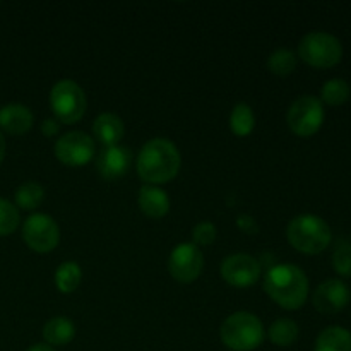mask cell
I'll return each instance as SVG.
<instances>
[{"instance_id":"cell-29","label":"cell","mask_w":351,"mask_h":351,"mask_svg":"<svg viewBox=\"0 0 351 351\" xmlns=\"http://www.w3.org/2000/svg\"><path fill=\"white\" fill-rule=\"evenodd\" d=\"M41 132L47 137H55L58 132H60V122L55 119H47L41 123Z\"/></svg>"},{"instance_id":"cell-13","label":"cell","mask_w":351,"mask_h":351,"mask_svg":"<svg viewBox=\"0 0 351 351\" xmlns=\"http://www.w3.org/2000/svg\"><path fill=\"white\" fill-rule=\"evenodd\" d=\"M130 165H132V154L129 147L120 146V144L105 147L96 158V170L101 175V178L110 182L125 177Z\"/></svg>"},{"instance_id":"cell-18","label":"cell","mask_w":351,"mask_h":351,"mask_svg":"<svg viewBox=\"0 0 351 351\" xmlns=\"http://www.w3.org/2000/svg\"><path fill=\"white\" fill-rule=\"evenodd\" d=\"M314 351H351V332L341 326H329L315 339Z\"/></svg>"},{"instance_id":"cell-15","label":"cell","mask_w":351,"mask_h":351,"mask_svg":"<svg viewBox=\"0 0 351 351\" xmlns=\"http://www.w3.org/2000/svg\"><path fill=\"white\" fill-rule=\"evenodd\" d=\"M137 204L141 211L153 219H161L170 211V197L163 189L158 185H144L141 187L139 195H137Z\"/></svg>"},{"instance_id":"cell-22","label":"cell","mask_w":351,"mask_h":351,"mask_svg":"<svg viewBox=\"0 0 351 351\" xmlns=\"http://www.w3.org/2000/svg\"><path fill=\"white\" fill-rule=\"evenodd\" d=\"M14 199H16V204L21 209H24V211H33V209H36L43 202L45 189L38 182H26V184L17 187Z\"/></svg>"},{"instance_id":"cell-30","label":"cell","mask_w":351,"mask_h":351,"mask_svg":"<svg viewBox=\"0 0 351 351\" xmlns=\"http://www.w3.org/2000/svg\"><path fill=\"white\" fill-rule=\"evenodd\" d=\"M27 351H55L51 346L45 345V343H38V345H33Z\"/></svg>"},{"instance_id":"cell-4","label":"cell","mask_w":351,"mask_h":351,"mask_svg":"<svg viewBox=\"0 0 351 351\" xmlns=\"http://www.w3.org/2000/svg\"><path fill=\"white\" fill-rule=\"evenodd\" d=\"M223 345L232 351H252L264 341V326L250 312H235L225 319L219 329Z\"/></svg>"},{"instance_id":"cell-27","label":"cell","mask_w":351,"mask_h":351,"mask_svg":"<svg viewBox=\"0 0 351 351\" xmlns=\"http://www.w3.org/2000/svg\"><path fill=\"white\" fill-rule=\"evenodd\" d=\"M218 230L211 221H201L194 226L192 230V239H194V245L197 247H208L216 240Z\"/></svg>"},{"instance_id":"cell-11","label":"cell","mask_w":351,"mask_h":351,"mask_svg":"<svg viewBox=\"0 0 351 351\" xmlns=\"http://www.w3.org/2000/svg\"><path fill=\"white\" fill-rule=\"evenodd\" d=\"M221 278L233 288H249L261 278V264L249 254H233L221 263Z\"/></svg>"},{"instance_id":"cell-12","label":"cell","mask_w":351,"mask_h":351,"mask_svg":"<svg viewBox=\"0 0 351 351\" xmlns=\"http://www.w3.org/2000/svg\"><path fill=\"white\" fill-rule=\"evenodd\" d=\"M351 300L348 285L341 280H328L319 285L312 295V304L315 311L324 315H332L341 312Z\"/></svg>"},{"instance_id":"cell-1","label":"cell","mask_w":351,"mask_h":351,"mask_svg":"<svg viewBox=\"0 0 351 351\" xmlns=\"http://www.w3.org/2000/svg\"><path fill=\"white\" fill-rule=\"evenodd\" d=\"M180 151L171 141L154 137L141 147L136 160V170L147 185H163L173 180L180 171Z\"/></svg>"},{"instance_id":"cell-14","label":"cell","mask_w":351,"mask_h":351,"mask_svg":"<svg viewBox=\"0 0 351 351\" xmlns=\"http://www.w3.org/2000/svg\"><path fill=\"white\" fill-rule=\"evenodd\" d=\"M34 117L27 106L9 103L0 108V129L10 136H23L33 127Z\"/></svg>"},{"instance_id":"cell-28","label":"cell","mask_w":351,"mask_h":351,"mask_svg":"<svg viewBox=\"0 0 351 351\" xmlns=\"http://www.w3.org/2000/svg\"><path fill=\"white\" fill-rule=\"evenodd\" d=\"M237 225H239V228H242L243 232L250 233V235H252V233H257V230H259L257 223L254 221L249 215H240L239 219H237Z\"/></svg>"},{"instance_id":"cell-26","label":"cell","mask_w":351,"mask_h":351,"mask_svg":"<svg viewBox=\"0 0 351 351\" xmlns=\"http://www.w3.org/2000/svg\"><path fill=\"white\" fill-rule=\"evenodd\" d=\"M332 267L343 278H351V242H339L332 252Z\"/></svg>"},{"instance_id":"cell-9","label":"cell","mask_w":351,"mask_h":351,"mask_svg":"<svg viewBox=\"0 0 351 351\" xmlns=\"http://www.w3.org/2000/svg\"><path fill=\"white\" fill-rule=\"evenodd\" d=\"M55 156L67 167H84L95 156V141L81 130H71L55 143Z\"/></svg>"},{"instance_id":"cell-2","label":"cell","mask_w":351,"mask_h":351,"mask_svg":"<svg viewBox=\"0 0 351 351\" xmlns=\"http://www.w3.org/2000/svg\"><path fill=\"white\" fill-rule=\"evenodd\" d=\"M264 291L273 302L287 311H297L307 302L308 278L293 264L271 267L264 278Z\"/></svg>"},{"instance_id":"cell-10","label":"cell","mask_w":351,"mask_h":351,"mask_svg":"<svg viewBox=\"0 0 351 351\" xmlns=\"http://www.w3.org/2000/svg\"><path fill=\"white\" fill-rule=\"evenodd\" d=\"M204 269V256L194 243H178L168 259V271L178 283H192Z\"/></svg>"},{"instance_id":"cell-16","label":"cell","mask_w":351,"mask_h":351,"mask_svg":"<svg viewBox=\"0 0 351 351\" xmlns=\"http://www.w3.org/2000/svg\"><path fill=\"white\" fill-rule=\"evenodd\" d=\"M123 132L125 129H123L122 119L115 113H101L96 117L93 123V136L105 147L117 146L122 141Z\"/></svg>"},{"instance_id":"cell-17","label":"cell","mask_w":351,"mask_h":351,"mask_svg":"<svg viewBox=\"0 0 351 351\" xmlns=\"http://www.w3.org/2000/svg\"><path fill=\"white\" fill-rule=\"evenodd\" d=\"M75 326L67 317H53L45 324L43 338L48 346H65L74 339Z\"/></svg>"},{"instance_id":"cell-7","label":"cell","mask_w":351,"mask_h":351,"mask_svg":"<svg viewBox=\"0 0 351 351\" xmlns=\"http://www.w3.org/2000/svg\"><path fill=\"white\" fill-rule=\"evenodd\" d=\"M287 123L298 137H311L324 123V106L315 96L305 95L295 99L287 113Z\"/></svg>"},{"instance_id":"cell-19","label":"cell","mask_w":351,"mask_h":351,"mask_svg":"<svg viewBox=\"0 0 351 351\" xmlns=\"http://www.w3.org/2000/svg\"><path fill=\"white\" fill-rule=\"evenodd\" d=\"M82 280V269L74 261L62 263L55 271V287L60 293H74Z\"/></svg>"},{"instance_id":"cell-31","label":"cell","mask_w":351,"mask_h":351,"mask_svg":"<svg viewBox=\"0 0 351 351\" xmlns=\"http://www.w3.org/2000/svg\"><path fill=\"white\" fill-rule=\"evenodd\" d=\"M3 158H5V139H3L2 132H0V165H2Z\"/></svg>"},{"instance_id":"cell-6","label":"cell","mask_w":351,"mask_h":351,"mask_svg":"<svg viewBox=\"0 0 351 351\" xmlns=\"http://www.w3.org/2000/svg\"><path fill=\"white\" fill-rule=\"evenodd\" d=\"M50 106L55 120L65 125H72L84 117L88 99L84 89L77 82L72 79H62L51 88Z\"/></svg>"},{"instance_id":"cell-25","label":"cell","mask_w":351,"mask_h":351,"mask_svg":"<svg viewBox=\"0 0 351 351\" xmlns=\"http://www.w3.org/2000/svg\"><path fill=\"white\" fill-rule=\"evenodd\" d=\"M21 223L19 209L7 199H0V237L12 235Z\"/></svg>"},{"instance_id":"cell-20","label":"cell","mask_w":351,"mask_h":351,"mask_svg":"<svg viewBox=\"0 0 351 351\" xmlns=\"http://www.w3.org/2000/svg\"><path fill=\"white\" fill-rule=\"evenodd\" d=\"M300 329L291 319H278L267 329V338L276 346H291L298 339Z\"/></svg>"},{"instance_id":"cell-3","label":"cell","mask_w":351,"mask_h":351,"mask_svg":"<svg viewBox=\"0 0 351 351\" xmlns=\"http://www.w3.org/2000/svg\"><path fill=\"white\" fill-rule=\"evenodd\" d=\"M287 239L295 250L308 256L324 252L332 239L328 223L315 215L295 216L287 226Z\"/></svg>"},{"instance_id":"cell-5","label":"cell","mask_w":351,"mask_h":351,"mask_svg":"<svg viewBox=\"0 0 351 351\" xmlns=\"http://www.w3.org/2000/svg\"><path fill=\"white\" fill-rule=\"evenodd\" d=\"M298 57L315 69L335 67L341 62L343 45L335 34L324 31H312L298 43Z\"/></svg>"},{"instance_id":"cell-24","label":"cell","mask_w":351,"mask_h":351,"mask_svg":"<svg viewBox=\"0 0 351 351\" xmlns=\"http://www.w3.org/2000/svg\"><path fill=\"white\" fill-rule=\"evenodd\" d=\"M267 69L280 77H287L297 69V55L288 48H278L267 58Z\"/></svg>"},{"instance_id":"cell-21","label":"cell","mask_w":351,"mask_h":351,"mask_svg":"<svg viewBox=\"0 0 351 351\" xmlns=\"http://www.w3.org/2000/svg\"><path fill=\"white\" fill-rule=\"evenodd\" d=\"M256 127V115L247 103H239L230 113V129L235 136L247 137Z\"/></svg>"},{"instance_id":"cell-8","label":"cell","mask_w":351,"mask_h":351,"mask_svg":"<svg viewBox=\"0 0 351 351\" xmlns=\"http://www.w3.org/2000/svg\"><path fill=\"white\" fill-rule=\"evenodd\" d=\"M23 240L33 252L48 254L60 242V228L51 216L36 213L24 221Z\"/></svg>"},{"instance_id":"cell-23","label":"cell","mask_w":351,"mask_h":351,"mask_svg":"<svg viewBox=\"0 0 351 351\" xmlns=\"http://www.w3.org/2000/svg\"><path fill=\"white\" fill-rule=\"evenodd\" d=\"M351 88L348 82L341 77L329 79L321 89V101L328 103L331 106H339L350 99Z\"/></svg>"}]
</instances>
